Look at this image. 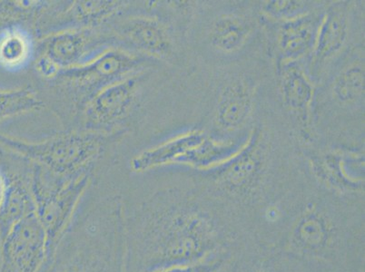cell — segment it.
I'll list each match as a JSON object with an SVG mask.
<instances>
[{"label":"cell","mask_w":365,"mask_h":272,"mask_svg":"<svg viewBox=\"0 0 365 272\" xmlns=\"http://www.w3.org/2000/svg\"><path fill=\"white\" fill-rule=\"evenodd\" d=\"M125 272H154L195 263L213 248L215 231L204 215L155 195L121 205Z\"/></svg>","instance_id":"cell-1"},{"label":"cell","mask_w":365,"mask_h":272,"mask_svg":"<svg viewBox=\"0 0 365 272\" xmlns=\"http://www.w3.org/2000/svg\"><path fill=\"white\" fill-rule=\"evenodd\" d=\"M105 221L97 216L74 219L64 236L49 252L41 272H125L120 215Z\"/></svg>","instance_id":"cell-2"},{"label":"cell","mask_w":365,"mask_h":272,"mask_svg":"<svg viewBox=\"0 0 365 272\" xmlns=\"http://www.w3.org/2000/svg\"><path fill=\"white\" fill-rule=\"evenodd\" d=\"M105 132H72L42 142H29L0 135V142L19 157L56 177H73L88 172L102 154Z\"/></svg>","instance_id":"cell-3"},{"label":"cell","mask_w":365,"mask_h":272,"mask_svg":"<svg viewBox=\"0 0 365 272\" xmlns=\"http://www.w3.org/2000/svg\"><path fill=\"white\" fill-rule=\"evenodd\" d=\"M144 59L121 48H108L76 68L63 69L58 80L86 102L106 86L138 73Z\"/></svg>","instance_id":"cell-4"},{"label":"cell","mask_w":365,"mask_h":272,"mask_svg":"<svg viewBox=\"0 0 365 272\" xmlns=\"http://www.w3.org/2000/svg\"><path fill=\"white\" fill-rule=\"evenodd\" d=\"M49 251L48 232L36 212L0 231L1 272H41Z\"/></svg>","instance_id":"cell-5"},{"label":"cell","mask_w":365,"mask_h":272,"mask_svg":"<svg viewBox=\"0 0 365 272\" xmlns=\"http://www.w3.org/2000/svg\"><path fill=\"white\" fill-rule=\"evenodd\" d=\"M141 84L140 73L106 86L84 105L88 131L105 132L127 117L137 102Z\"/></svg>","instance_id":"cell-6"},{"label":"cell","mask_w":365,"mask_h":272,"mask_svg":"<svg viewBox=\"0 0 365 272\" xmlns=\"http://www.w3.org/2000/svg\"><path fill=\"white\" fill-rule=\"evenodd\" d=\"M105 36L91 28H71L51 33L41 41V54L48 56L63 69L76 68L105 49Z\"/></svg>","instance_id":"cell-7"},{"label":"cell","mask_w":365,"mask_h":272,"mask_svg":"<svg viewBox=\"0 0 365 272\" xmlns=\"http://www.w3.org/2000/svg\"><path fill=\"white\" fill-rule=\"evenodd\" d=\"M205 142L204 135L197 132L177 136L135 155L130 164L132 170L140 174L178 162L203 164L204 149L209 147H204Z\"/></svg>","instance_id":"cell-8"},{"label":"cell","mask_w":365,"mask_h":272,"mask_svg":"<svg viewBox=\"0 0 365 272\" xmlns=\"http://www.w3.org/2000/svg\"><path fill=\"white\" fill-rule=\"evenodd\" d=\"M117 31L138 51L154 56H167L170 39L164 26L151 18H133L119 25Z\"/></svg>","instance_id":"cell-9"},{"label":"cell","mask_w":365,"mask_h":272,"mask_svg":"<svg viewBox=\"0 0 365 272\" xmlns=\"http://www.w3.org/2000/svg\"><path fill=\"white\" fill-rule=\"evenodd\" d=\"M252 98L250 86L243 81H235L225 86L218 101V124L227 130H233L243 124L250 113Z\"/></svg>","instance_id":"cell-10"},{"label":"cell","mask_w":365,"mask_h":272,"mask_svg":"<svg viewBox=\"0 0 365 272\" xmlns=\"http://www.w3.org/2000/svg\"><path fill=\"white\" fill-rule=\"evenodd\" d=\"M34 45L31 35L18 26L0 33V68L19 71L31 61Z\"/></svg>","instance_id":"cell-11"},{"label":"cell","mask_w":365,"mask_h":272,"mask_svg":"<svg viewBox=\"0 0 365 272\" xmlns=\"http://www.w3.org/2000/svg\"><path fill=\"white\" fill-rule=\"evenodd\" d=\"M261 164L258 149L254 145L221 172L219 181L227 190L238 192L247 191L257 182Z\"/></svg>","instance_id":"cell-12"},{"label":"cell","mask_w":365,"mask_h":272,"mask_svg":"<svg viewBox=\"0 0 365 272\" xmlns=\"http://www.w3.org/2000/svg\"><path fill=\"white\" fill-rule=\"evenodd\" d=\"M347 19L343 9H331L315 36L314 55L318 62L339 51L347 38Z\"/></svg>","instance_id":"cell-13"},{"label":"cell","mask_w":365,"mask_h":272,"mask_svg":"<svg viewBox=\"0 0 365 272\" xmlns=\"http://www.w3.org/2000/svg\"><path fill=\"white\" fill-rule=\"evenodd\" d=\"M315 41L314 23L305 19H294L283 25L278 34L281 54L288 61L305 55Z\"/></svg>","instance_id":"cell-14"},{"label":"cell","mask_w":365,"mask_h":272,"mask_svg":"<svg viewBox=\"0 0 365 272\" xmlns=\"http://www.w3.org/2000/svg\"><path fill=\"white\" fill-rule=\"evenodd\" d=\"M282 92L285 103L297 112H304L314 95L313 85L299 66L290 65L282 75Z\"/></svg>","instance_id":"cell-15"},{"label":"cell","mask_w":365,"mask_h":272,"mask_svg":"<svg viewBox=\"0 0 365 272\" xmlns=\"http://www.w3.org/2000/svg\"><path fill=\"white\" fill-rule=\"evenodd\" d=\"M124 5L120 1H76L63 13V19L79 25L78 28H91L110 18Z\"/></svg>","instance_id":"cell-16"},{"label":"cell","mask_w":365,"mask_h":272,"mask_svg":"<svg viewBox=\"0 0 365 272\" xmlns=\"http://www.w3.org/2000/svg\"><path fill=\"white\" fill-rule=\"evenodd\" d=\"M329 224L323 215L308 211L297 222L293 232V240L298 247L307 251H318L329 240Z\"/></svg>","instance_id":"cell-17"},{"label":"cell","mask_w":365,"mask_h":272,"mask_svg":"<svg viewBox=\"0 0 365 272\" xmlns=\"http://www.w3.org/2000/svg\"><path fill=\"white\" fill-rule=\"evenodd\" d=\"M249 31L250 26L240 16H221L212 28V44L221 51H234L243 44Z\"/></svg>","instance_id":"cell-18"},{"label":"cell","mask_w":365,"mask_h":272,"mask_svg":"<svg viewBox=\"0 0 365 272\" xmlns=\"http://www.w3.org/2000/svg\"><path fill=\"white\" fill-rule=\"evenodd\" d=\"M42 108V101L31 88L0 90V122Z\"/></svg>","instance_id":"cell-19"},{"label":"cell","mask_w":365,"mask_h":272,"mask_svg":"<svg viewBox=\"0 0 365 272\" xmlns=\"http://www.w3.org/2000/svg\"><path fill=\"white\" fill-rule=\"evenodd\" d=\"M334 93L341 102L351 104L363 98L364 93V69L359 65H351L338 76Z\"/></svg>","instance_id":"cell-20"},{"label":"cell","mask_w":365,"mask_h":272,"mask_svg":"<svg viewBox=\"0 0 365 272\" xmlns=\"http://www.w3.org/2000/svg\"><path fill=\"white\" fill-rule=\"evenodd\" d=\"M220 265L221 262L218 260H202L195 263L180 265L154 272H215Z\"/></svg>","instance_id":"cell-21"},{"label":"cell","mask_w":365,"mask_h":272,"mask_svg":"<svg viewBox=\"0 0 365 272\" xmlns=\"http://www.w3.org/2000/svg\"><path fill=\"white\" fill-rule=\"evenodd\" d=\"M302 6L297 1H272L265 6V11L274 16H293L302 11Z\"/></svg>","instance_id":"cell-22"},{"label":"cell","mask_w":365,"mask_h":272,"mask_svg":"<svg viewBox=\"0 0 365 272\" xmlns=\"http://www.w3.org/2000/svg\"><path fill=\"white\" fill-rule=\"evenodd\" d=\"M35 68L39 75L45 79H49V80H54V79L58 78L62 71L61 66L44 54L38 56L36 61Z\"/></svg>","instance_id":"cell-23"},{"label":"cell","mask_w":365,"mask_h":272,"mask_svg":"<svg viewBox=\"0 0 365 272\" xmlns=\"http://www.w3.org/2000/svg\"><path fill=\"white\" fill-rule=\"evenodd\" d=\"M9 189V178L0 172V214L4 209Z\"/></svg>","instance_id":"cell-24"},{"label":"cell","mask_w":365,"mask_h":272,"mask_svg":"<svg viewBox=\"0 0 365 272\" xmlns=\"http://www.w3.org/2000/svg\"><path fill=\"white\" fill-rule=\"evenodd\" d=\"M251 272H264V271H251Z\"/></svg>","instance_id":"cell-25"}]
</instances>
